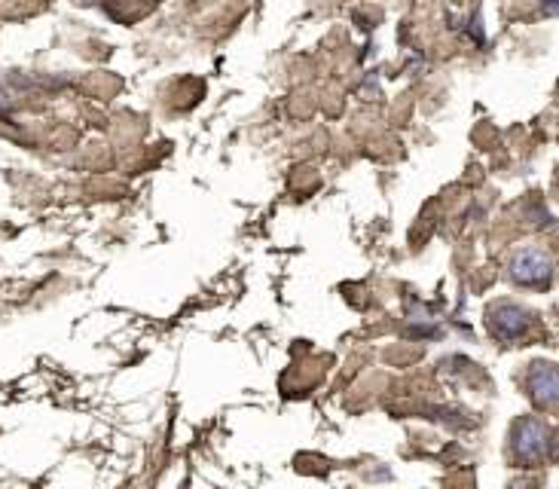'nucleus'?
Returning a JSON list of instances; mask_svg holds the SVG:
<instances>
[{
	"mask_svg": "<svg viewBox=\"0 0 559 489\" xmlns=\"http://www.w3.org/2000/svg\"><path fill=\"white\" fill-rule=\"evenodd\" d=\"M529 395L535 404L541 407H554L559 398V382H556V370L550 361H535L529 367Z\"/></svg>",
	"mask_w": 559,
	"mask_h": 489,
	"instance_id": "4",
	"label": "nucleus"
},
{
	"mask_svg": "<svg viewBox=\"0 0 559 489\" xmlns=\"http://www.w3.org/2000/svg\"><path fill=\"white\" fill-rule=\"evenodd\" d=\"M547 447H550V432H547V425H544L541 419L526 416V419H520L517 425H513L511 450H513V456H517L520 462H526V465L538 462V459L547 453Z\"/></svg>",
	"mask_w": 559,
	"mask_h": 489,
	"instance_id": "2",
	"label": "nucleus"
},
{
	"mask_svg": "<svg viewBox=\"0 0 559 489\" xmlns=\"http://www.w3.org/2000/svg\"><path fill=\"white\" fill-rule=\"evenodd\" d=\"M508 272L517 285L544 287L550 281V276H554V261H550V254L541 248H520L517 254L511 257Z\"/></svg>",
	"mask_w": 559,
	"mask_h": 489,
	"instance_id": "1",
	"label": "nucleus"
},
{
	"mask_svg": "<svg viewBox=\"0 0 559 489\" xmlns=\"http://www.w3.org/2000/svg\"><path fill=\"white\" fill-rule=\"evenodd\" d=\"M486 322H489V330L495 333L498 339L513 343V339H520L529 330L532 315H529L523 306H517V303L502 300V303H492L486 309Z\"/></svg>",
	"mask_w": 559,
	"mask_h": 489,
	"instance_id": "3",
	"label": "nucleus"
}]
</instances>
